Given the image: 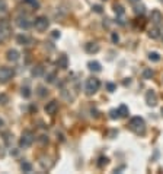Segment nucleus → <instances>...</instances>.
Returning <instances> with one entry per match:
<instances>
[{"instance_id":"nucleus-28","label":"nucleus","mask_w":163,"mask_h":174,"mask_svg":"<svg viewBox=\"0 0 163 174\" xmlns=\"http://www.w3.org/2000/svg\"><path fill=\"white\" fill-rule=\"evenodd\" d=\"M38 142L41 143V145H45V143H48V136L47 135H41L38 138Z\"/></svg>"},{"instance_id":"nucleus-10","label":"nucleus","mask_w":163,"mask_h":174,"mask_svg":"<svg viewBox=\"0 0 163 174\" xmlns=\"http://www.w3.org/2000/svg\"><path fill=\"white\" fill-rule=\"evenodd\" d=\"M146 102H147V106H150V107H154L157 104V95L154 91H147L146 92Z\"/></svg>"},{"instance_id":"nucleus-24","label":"nucleus","mask_w":163,"mask_h":174,"mask_svg":"<svg viewBox=\"0 0 163 174\" xmlns=\"http://www.w3.org/2000/svg\"><path fill=\"white\" fill-rule=\"evenodd\" d=\"M109 119H112V120L121 119V116H119V111H118V108H112L111 111H109Z\"/></svg>"},{"instance_id":"nucleus-33","label":"nucleus","mask_w":163,"mask_h":174,"mask_svg":"<svg viewBox=\"0 0 163 174\" xmlns=\"http://www.w3.org/2000/svg\"><path fill=\"white\" fill-rule=\"evenodd\" d=\"M111 40H112V43H114V44H117L118 41H119V35H118L117 32H112V35H111Z\"/></svg>"},{"instance_id":"nucleus-13","label":"nucleus","mask_w":163,"mask_h":174,"mask_svg":"<svg viewBox=\"0 0 163 174\" xmlns=\"http://www.w3.org/2000/svg\"><path fill=\"white\" fill-rule=\"evenodd\" d=\"M85 50H86V53H89V54H96L101 50V47H99V44H96V43H87L85 46Z\"/></svg>"},{"instance_id":"nucleus-31","label":"nucleus","mask_w":163,"mask_h":174,"mask_svg":"<svg viewBox=\"0 0 163 174\" xmlns=\"http://www.w3.org/2000/svg\"><path fill=\"white\" fill-rule=\"evenodd\" d=\"M106 89H108L109 92H114V91L117 89V85H115V83H111V82H108V83H106Z\"/></svg>"},{"instance_id":"nucleus-5","label":"nucleus","mask_w":163,"mask_h":174,"mask_svg":"<svg viewBox=\"0 0 163 174\" xmlns=\"http://www.w3.org/2000/svg\"><path fill=\"white\" fill-rule=\"evenodd\" d=\"M15 76L13 67H0V83H6Z\"/></svg>"},{"instance_id":"nucleus-21","label":"nucleus","mask_w":163,"mask_h":174,"mask_svg":"<svg viewBox=\"0 0 163 174\" xmlns=\"http://www.w3.org/2000/svg\"><path fill=\"white\" fill-rule=\"evenodd\" d=\"M154 76V72L151 70L150 67H146L143 70V79H151Z\"/></svg>"},{"instance_id":"nucleus-34","label":"nucleus","mask_w":163,"mask_h":174,"mask_svg":"<svg viewBox=\"0 0 163 174\" xmlns=\"http://www.w3.org/2000/svg\"><path fill=\"white\" fill-rule=\"evenodd\" d=\"M0 12H2V13L6 12V3H5L3 0H0Z\"/></svg>"},{"instance_id":"nucleus-23","label":"nucleus","mask_w":163,"mask_h":174,"mask_svg":"<svg viewBox=\"0 0 163 174\" xmlns=\"http://www.w3.org/2000/svg\"><path fill=\"white\" fill-rule=\"evenodd\" d=\"M20 168H22V171H25V173H31V171H32V164L23 161V162L20 164Z\"/></svg>"},{"instance_id":"nucleus-39","label":"nucleus","mask_w":163,"mask_h":174,"mask_svg":"<svg viewBox=\"0 0 163 174\" xmlns=\"http://www.w3.org/2000/svg\"><path fill=\"white\" fill-rule=\"evenodd\" d=\"M160 113H162V116H163V107H162V110H160Z\"/></svg>"},{"instance_id":"nucleus-30","label":"nucleus","mask_w":163,"mask_h":174,"mask_svg":"<svg viewBox=\"0 0 163 174\" xmlns=\"http://www.w3.org/2000/svg\"><path fill=\"white\" fill-rule=\"evenodd\" d=\"M144 9H146L144 6H136V7H134V12H136V15H143L144 13Z\"/></svg>"},{"instance_id":"nucleus-37","label":"nucleus","mask_w":163,"mask_h":174,"mask_svg":"<svg viewBox=\"0 0 163 174\" xmlns=\"http://www.w3.org/2000/svg\"><path fill=\"white\" fill-rule=\"evenodd\" d=\"M52 38H60V32H58V31H52Z\"/></svg>"},{"instance_id":"nucleus-14","label":"nucleus","mask_w":163,"mask_h":174,"mask_svg":"<svg viewBox=\"0 0 163 174\" xmlns=\"http://www.w3.org/2000/svg\"><path fill=\"white\" fill-rule=\"evenodd\" d=\"M16 43L20 44V46H29V44L32 43V40H31L28 35H25V34H19V35L16 37Z\"/></svg>"},{"instance_id":"nucleus-36","label":"nucleus","mask_w":163,"mask_h":174,"mask_svg":"<svg viewBox=\"0 0 163 174\" xmlns=\"http://www.w3.org/2000/svg\"><path fill=\"white\" fill-rule=\"evenodd\" d=\"M5 126H6V123H5V120L0 117V130H3V129H5Z\"/></svg>"},{"instance_id":"nucleus-25","label":"nucleus","mask_w":163,"mask_h":174,"mask_svg":"<svg viewBox=\"0 0 163 174\" xmlns=\"http://www.w3.org/2000/svg\"><path fill=\"white\" fill-rule=\"evenodd\" d=\"M149 60L150 61H159L160 60V54L157 53V51H150V53H149Z\"/></svg>"},{"instance_id":"nucleus-8","label":"nucleus","mask_w":163,"mask_h":174,"mask_svg":"<svg viewBox=\"0 0 163 174\" xmlns=\"http://www.w3.org/2000/svg\"><path fill=\"white\" fill-rule=\"evenodd\" d=\"M150 20L151 24H154L156 27H159L160 24L163 22V13L159 10V9H154V10H151L150 13Z\"/></svg>"},{"instance_id":"nucleus-15","label":"nucleus","mask_w":163,"mask_h":174,"mask_svg":"<svg viewBox=\"0 0 163 174\" xmlns=\"http://www.w3.org/2000/svg\"><path fill=\"white\" fill-rule=\"evenodd\" d=\"M44 72H45V67L42 66V65H37V66L31 70V75H32L34 78H41V76L44 75Z\"/></svg>"},{"instance_id":"nucleus-22","label":"nucleus","mask_w":163,"mask_h":174,"mask_svg":"<svg viewBox=\"0 0 163 174\" xmlns=\"http://www.w3.org/2000/svg\"><path fill=\"white\" fill-rule=\"evenodd\" d=\"M114 12H115L117 16H122V15L125 13V9H124V6H121V5H115V6H114Z\"/></svg>"},{"instance_id":"nucleus-20","label":"nucleus","mask_w":163,"mask_h":174,"mask_svg":"<svg viewBox=\"0 0 163 174\" xmlns=\"http://www.w3.org/2000/svg\"><path fill=\"white\" fill-rule=\"evenodd\" d=\"M108 162H109V158L105 157V155H102V157H99V160H98V167L104 168L105 165H108Z\"/></svg>"},{"instance_id":"nucleus-18","label":"nucleus","mask_w":163,"mask_h":174,"mask_svg":"<svg viewBox=\"0 0 163 174\" xmlns=\"http://www.w3.org/2000/svg\"><path fill=\"white\" fill-rule=\"evenodd\" d=\"M149 37H150L151 40H157L159 37H160V29L159 28H151L150 31H149Z\"/></svg>"},{"instance_id":"nucleus-7","label":"nucleus","mask_w":163,"mask_h":174,"mask_svg":"<svg viewBox=\"0 0 163 174\" xmlns=\"http://www.w3.org/2000/svg\"><path fill=\"white\" fill-rule=\"evenodd\" d=\"M10 35V25L6 20H0V44Z\"/></svg>"},{"instance_id":"nucleus-6","label":"nucleus","mask_w":163,"mask_h":174,"mask_svg":"<svg viewBox=\"0 0 163 174\" xmlns=\"http://www.w3.org/2000/svg\"><path fill=\"white\" fill-rule=\"evenodd\" d=\"M16 25H18L20 29H29V28L32 27V22H31L28 15L20 13V15H18V18H16Z\"/></svg>"},{"instance_id":"nucleus-1","label":"nucleus","mask_w":163,"mask_h":174,"mask_svg":"<svg viewBox=\"0 0 163 174\" xmlns=\"http://www.w3.org/2000/svg\"><path fill=\"white\" fill-rule=\"evenodd\" d=\"M128 127H130V130H133L136 135H140V136H143L146 133V121L140 116L133 117L130 120V123H128Z\"/></svg>"},{"instance_id":"nucleus-29","label":"nucleus","mask_w":163,"mask_h":174,"mask_svg":"<svg viewBox=\"0 0 163 174\" xmlns=\"http://www.w3.org/2000/svg\"><path fill=\"white\" fill-rule=\"evenodd\" d=\"M22 95H23L25 98H29V97H31V91H29V88L28 87L22 88Z\"/></svg>"},{"instance_id":"nucleus-2","label":"nucleus","mask_w":163,"mask_h":174,"mask_svg":"<svg viewBox=\"0 0 163 174\" xmlns=\"http://www.w3.org/2000/svg\"><path fill=\"white\" fill-rule=\"evenodd\" d=\"M99 88H101V80L98 78H89V79L86 80L85 83V91L87 95H93L96 94L99 91Z\"/></svg>"},{"instance_id":"nucleus-3","label":"nucleus","mask_w":163,"mask_h":174,"mask_svg":"<svg viewBox=\"0 0 163 174\" xmlns=\"http://www.w3.org/2000/svg\"><path fill=\"white\" fill-rule=\"evenodd\" d=\"M34 139H35V135H34L32 130H25L19 139V146L23 148V149L29 148L34 143Z\"/></svg>"},{"instance_id":"nucleus-38","label":"nucleus","mask_w":163,"mask_h":174,"mask_svg":"<svg viewBox=\"0 0 163 174\" xmlns=\"http://www.w3.org/2000/svg\"><path fill=\"white\" fill-rule=\"evenodd\" d=\"M130 3H137V2H140V0H128Z\"/></svg>"},{"instance_id":"nucleus-16","label":"nucleus","mask_w":163,"mask_h":174,"mask_svg":"<svg viewBox=\"0 0 163 174\" xmlns=\"http://www.w3.org/2000/svg\"><path fill=\"white\" fill-rule=\"evenodd\" d=\"M87 67H89V70L90 72H101L102 70V66H101V63L96 60H90L87 63Z\"/></svg>"},{"instance_id":"nucleus-19","label":"nucleus","mask_w":163,"mask_h":174,"mask_svg":"<svg viewBox=\"0 0 163 174\" xmlns=\"http://www.w3.org/2000/svg\"><path fill=\"white\" fill-rule=\"evenodd\" d=\"M55 79H57V72H55V70H52V72L45 75V80L48 82V83H54Z\"/></svg>"},{"instance_id":"nucleus-32","label":"nucleus","mask_w":163,"mask_h":174,"mask_svg":"<svg viewBox=\"0 0 163 174\" xmlns=\"http://www.w3.org/2000/svg\"><path fill=\"white\" fill-rule=\"evenodd\" d=\"M7 102H9V98H7V95L0 94V104H7Z\"/></svg>"},{"instance_id":"nucleus-12","label":"nucleus","mask_w":163,"mask_h":174,"mask_svg":"<svg viewBox=\"0 0 163 174\" xmlns=\"http://www.w3.org/2000/svg\"><path fill=\"white\" fill-rule=\"evenodd\" d=\"M19 57H20V54L18 50H9L6 53V59L9 61H12V63H16V61L19 60Z\"/></svg>"},{"instance_id":"nucleus-9","label":"nucleus","mask_w":163,"mask_h":174,"mask_svg":"<svg viewBox=\"0 0 163 174\" xmlns=\"http://www.w3.org/2000/svg\"><path fill=\"white\" fill-rule=\"evenodd\" d=\"M57 111H58V101L51 100L50 102H47V106H45V113L47 114L54 116V114H57Z\"/></svg>"},{"instance_id":"nucleus-4","label":"nucleus","mask_w":163,"mask_h":174,"mask_svg":"<svg viewBox=\"0 0 163 174\" xmlns=\"http://www.w3.org/2000/svg\"><path fill=\"white\" fill-rule=\"evenodd\" d=\"M34 27H35V29L38 32H44L50 27V19L47 16H38V18H35V20H34Z\"/></svg>"},{"instance_id":"nucleus-11","label":"nucleus","mask_w":163,"mask_h":174,"mask_svg":"<svg viewBox=\"0 0 163 174\" xmlns=\"http://www.w3.org/2000/svg\"><path fill=\"white\" fill-rule=\"evenodd\" d=\"M57 67L63 69V70H66V69L69 67V57H67L66 54L58 56V59H57Z\"/></svg>"},{"instance_id":"nucleus-35","label":"nucleus","mask_w":163,"mask_h":174,"mask_svg":"<svg viewBox=\"0 0 163 174\" xmlns=\"http://www.w3.org/2000/svg\"><path fill=\"white\" fill-rule=\"evenodd\" d=\"M93 10H95L96 13H102V6H99V5H95V6H93Z\"/></svg>"},{"instance_id":"nucleus-17","label":"nucleus","mask_w":163,"mask_h":174,"mask_svg":"<svg viewBox=\"0 0 163 174\" xmlns=\"http://www.w3.org/2000/svg\"><path fill=\"white\" fill-rule=\"evenodd\" d=\"M118 111H119V116H121V117H128V114H130V110H128V107H127L125 104H121V106L118 107Z\"/></svg>"},{"instance_id":"nucleus-26","label":"nucleus","mask_w":163,"mask_h":174,"mask_svg":"<svg viewBox=\"0 0 163 174\" xmlns=\"http://www.w3.org/2000/svg\"><path fill=\"white\" fill-rule=\"evenodd\" d=\"M25 3H28L32 9H39V2L38 0H25Z\"/></svg>"},{"instance_id":"nucleus-27","label":"nucleus","mask_w":163,"mask_h":174,"mask_svg":"<svg viewBox=\"0 0 163 174\" xmlns=\"http://www.w3.org/2000/svg\"><path fill=\"white\" fill-rule=\"evenodd\" d=\"M38 95L39 97H45L48 95V89L45 87H38Z\"/></svg>"}]
</instances>
